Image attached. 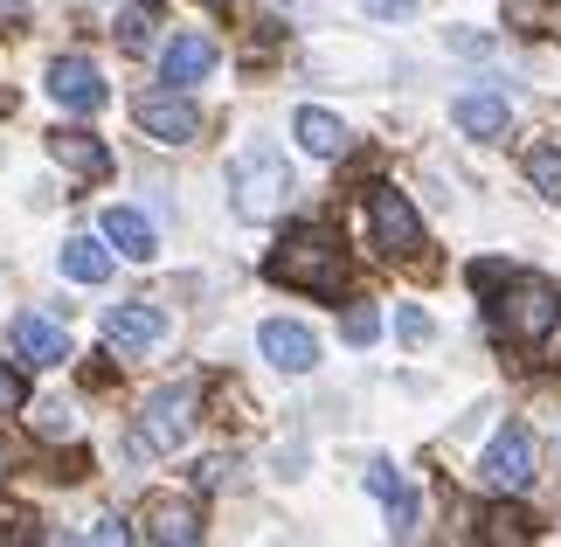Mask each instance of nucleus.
<instances>
[{"mask_svg":"<svg viewBox=\"0 0 561 547\" xmlns=\"http://www.w3.org/2000/svg\"><path fill=\"white\" fill-rule=\"evenodd\" d=\"M471 284L492 292L485 319L492 340L513 346V354H541V346L561 333V292L541 271H513V264H471Z\"/></svg>","mask_w":561,"mask_h":547,"instance_id":"obj_1","label":"nucleus"},{"mask_svg":"<svg viewBox=\"0 0 561 547\" xmlns=\"http://www.w3.org/2000/svg\"><path fill=\"white\" fill-rule=\"evenodd\" d=\"M264 277L285 284V292L340 298V292H347V277H354V264H347V243H340L327 223H298V229H285V243L264 257Z\"/></svg>","mask_w":561,"mask_h":547,"instance_id":"obj_2","label":"nucleus"},{"mask_svg":"<svg viewBox=\"0 0 561 547\" xmlns=\"http://www.w3.org/2000/svg\"><path fill=\"white\" fill-rule=\"evenodd\" d=\"M229 202H236V215H243V223H271V215L291 202V167H285V152H271V146L236 152V160H229Z\"/></svg>","mask_w":561,"mask_h":547,"instance_id":"obj_3","label":"nucleus"},{"mask_svg":"<svg viewBox=\"0 0 561 547\" xmlns=\"http://www.w3.org/2000/svg\"><path fill=\"white\" fill-rule=\"evenodd\" d=\"M194 409H202V388L194 381H174V388H160V396H146L139 423H133V451L139 457H174L194 430Z\"/></svg>","mask_w":561,"mask_h":547,"instance_id":"obj_4","label":"nucleus"},{"mask_svg":"<svg viewBox=\"0 0 561 547\" xmlns=\"http://www.w3.org/2000/svg\"><path fill=\"white\" fill-rule=\"evenodd\" d=\"M368 229H375V250L388 257V264H430L423 257V215L409 208V194L375 187L368 194Z\"/></svg>","mask_w":561,"mask_h":547,"instance_id":"obj_5","label":"nucleus"},{"mask_svg":"<svg viewBox=\"0 0 561 547\" xmlns=\"http://www.w3.org/2000/svg\"><path fill=\"white\" fill-rule=\"evenodd\" d=\"M133 118H139V133L146 139H160V146H187V139H202V112L187 104V91H146L139 104H133Z\"/></svg>","mask_w":561,"mask_h":547,"instance_id":"obj_6","label":"nucleus"},{"mask_svg":"<svg viewBox=\"0 0 561 547\" xmlns=\"http://www.w3.org/2000/svg\"><path fill=\"white\" fill-rule=\"evenodd\" d=\"M485 486L492 492H527L534 486V430L527 423H506L500 436H492V451H485Z\"/></svg>","mask_w":561,"mask_h":547,"instance_id":"obj_7","label":"nucleus"},{"mask_svg":"<svg viewBox=\"0 0 561 547\" xmlns=\"http://www.w3.org/2000/svg\"><path fill=\"white\" fill-rule=\"evenodd\" d=\"M104 340H112L118 354H153V346L167 340V312L146 305V298H125V305L104 312Z\"/></svg>","mask_w":561,"mask_h":547,"instance_id":"obj_8","label":"nucleus"},{"mask_svg":"<svg viewBox=\"0 0 561 547\" xmlns=\"http://www.w3.org/2000/svg\"><path fill=\"white\" fill-rule=\"evenodd\" d=\"M49 98L62 104V112L91 118V112H104V98H112V91H104V77H98L91 56H56L49 62Z\"/></svg>","mask_w":561,"mask_h":547,"instance_id":"obj_9","label":"nucleus"},{"mask_svg":"<svg viewBox=\"0 0 561 547\" xmlns=\"http://www.w3.org/2000/svg\"><path fill=\"white\" fill-rule=\"evenodd\" d=\"M256 346H264V361L277 375H312L319 367V340H312V326H298V319H264Z\"/></svg>","mask_w":561,"mask_h":547,"instance_id":"obj_10","label":"nucleus"},{"mask_svg":"<svg viewBox=\"0 0 561 547\" xmlns=\"http://www.w3.org/2000/svg\"><path fill=\"white\" fill-rule=\"evenodd\" d=\"M8 340H14L21 367H62V361H70V333H62L56 319H42V312H21L8 326Z\"/></svg>","mask_w":561,"mask_h":547,"instance_id":"obj_11","label":"nucleus"},{"mask_svg":"<svg viewBox=\"0 0 561 547\" xmlns=\"http://www.w3.org/2000/svg\"><path fill=\"white\" fill-rule=\"evenodd\" d=\"M139 540H160V547L202 540V506H194V499H153V506L139 513Z\"/></svg>","mask_w":561,"mask_h":547,"instance_id":"obj_12","label":"nucleus"},{"mask_svg":"<svg viewBox=\"0 0 561 547\" xmlns=\"http://www.w3.org/2000/svg\"><path fill=\"white\" fill-rule=\"evenodd\" d=\"M368 492L388 506V534H396V540H416V492H409V478L388 465V457H375V465H368Z\"/></svg>","mask_w":561,"mask_h":547,"instance_id":"obj_13","label":"nucleus"},{"mask_svg":"<svg viewBox=\"0 0 561 547\" xmlns=\"http://www.w3.org/2000/svg\"><path fill=\"white\" fill-rule=\"evenodd\" d=\"M49 152H56V167L77 173V181H104V173H112V152H104V139H91L83 125H56V133H49Z\"/></svg>","mask_w":561,"mask_h":547,"instance_id":"obj_14","label":"nucleus"},{"mask_svg":"<svg viewBox=\"0 0 561 547\" xmlns=\"http://www.w3.org/2000/svg\"><path fill=\"white\" fill-rule=\"evenodd\" d=\"M215 62H222V49H215V35H174L160 56V77L174 83V91H187V83H202Z\"/></svg>","mask_w":561,"mask_h":547,"instance_id":"obj_15","label":"nucleus"},{"mask_svg":"<svg viewBox=\"0 0 561 547\" xmlns=\"http://www.w3.org/2000/svg\"><path fill=\"white\" fill-rule=\"evenodd\" d=\"M450 118H458V133H471V139H506L513 104L500 91H465L458 104H450Z\"/></svg>","mask_w":561,"mask_h":547,"instance_id":"obj_16","label":"nucleus"},{"mask_svg":"<svg viewBox=\"0 0 561 547\" xmlns=\"http://www.w3.org/2000/svg\"><path fill=\"white\" fill-rule=\"evenodd\" d=\"M104 243H112L118 257H133V264H146V257L160 250V236H153V223H146L139 208H112L104 215Z\"/></svg>","mask_w":561,"mask_h":547,"instance_id":"obj_17","label":"nucleus"},{"mask_svg":"<svg viewBox=\"0 0 561 547\" xmlns=\"http://www.w3.org/2000/svg\"><path fill=\"white\" fill-rule=\"evenodd\" d=\"M291 133H298V146H306L312 160H340V152H347V125L333 112H319V104H306V112L291 118Z\"/></svg>","mask_w":561,"mask_h":547,"instance_id":"obj_18","label":"nucleus"},{"mask_svg":"<svg viewBox=\"0 0 561 547\" xmlns=\"http://www.w3.org/2000/svg\"><path fill=\"white\" fill-rule=\"evenodd\" d=\"M62 277L104 284V277H112V250H104L98 236H70V243H62Z\"/></svg>","mask_w":561,"mask_h":547,"instance_id":"obj_19","label":"nucleus"},{"mask_svg":"<svg viewBox=\"0 0 561 547\" xmlns=\"http://www.w3.org/2000/svg\"><path fill=\"white\" fill-rule=\"evenodd\" d=\"M153 35H160V8H125L118 14V49L146 56V49H153Z\"/></svg>","mask_w":561,"mask_h":547,"instance_id":"obj_20","label":"nucleus"},{"mask_svg":"<svg viewBox=\"0 0 561 547\" xmlns=\"http://www.w3.org/2000/svg\"><path fill=\"white\" fill-rule=\"evenodd\" d=\"M527 181H534V194L561 202V146H534L527 152Z\"/></svg>","mask_w":561,"mask_h":547,"instance_id":"obj_21","label":"nucleus"},{"mask_svg":"<svg viewBox=\"0 0 561 547\" xmlns=\"http://www.w3.org/2000/svg\"><path fill=\"white\" fill-rule=\"evenodd\" d=\"M534 534H541V527H534L520 506H492L485 513V540H534Z\"/></svg>","mask_w":561,"mask_h":547,"instance_id":"obj_22","label":"nucleus"},{"mask_svg":"<svg viewBox=\"0 0 561 547\" xmlns=\"http://www.w3.org/2000/svg\"><path fill=\"white\" fill-rule=\"evenodd\" d=\"M554 8H561V0H506V21H513L520 35H541Z\"/></svg>","mask_w":561,"mask_h":547,"instance_id":"obj_23","label":"nucleus"},{"mask_svg":"<svg viewBox=\"0 0 561 547\" xmlns=\"http://www.w3.org/2000/svg\"><path fill=\"white\" fill-rule=\"evenodd\" d=\"M340 333H347V346H375L381 340V312L375 305H354V312L340 319Z\"/></svg>","mask_w":561,"mask_h":547,"instance_id":"obj_24","label":"nucleus"},{"mask_svg":"<svg viewBox=\"0 0 561 547\" xmlns=\"http://www.w3.org/2000/svg\"><path fill=\"white\" fill-rule=\"evenodd\" d=\"M396 333H402V346H430V333H437V326H430L423 305H402V312H396Z\"/></svg>","mask_w":561,"mask_h":547,"instance_id":"obj_25","label":"nucleus"},{"mask_svg":"<svg viewBox=\"0 0 561 547\" xmlns=\"http://www.w3.org/2000/svg\"><path fill=\"white\" fill-rule=\"evenodd\" d=\"M35 430L42 436H70V409H62V402H42L35 409Z\"/></svg>","mask_w":561,"mask_h":547,"instance_id":"obj_26","label":"nucleus"},{"mask_svg":"<svg viewBox=\"0 0 561 547\" xmlns=\"http://www.w3.org/2000/svg\"><path fill=\"white\" fill-rule=\"evenodd\" d=\"M360 8H368L375 21H409V14H416V0H360Z\"/></svg>","mask_w":561,"mask_h":547,"instance_id":"obj_27","label":"nucleus"},{"mask_svg":"<svg viewBox=\"0 0 561 547\" xmlns=\"http://www.w3.org/2000/svg\"><path fill=\"white\" fill-rule=\"evenodd\" d=\"M28 8H35V0H0V35L21 29V21H28Z\"/></svg>","mask_w":561,"mask_h":547,"instance_id":"obj_28","label":"nucleus"},{"mask_svg":"<svg viewBox=\"0 0 561 547\" xmlns=\"http://www.w3.org/2000/svg\"><path fill=\"white\" fill-rule=\"evenodd\" d=\"M0 409H21V375L14 367H0Z\"/></svg>","mask_w":561,"mask_h":547,"instance_id":"obj_29","label":"nucleus"},{"mask_svg":"<svg viewBox=\"0 0 561 547\" xmlns=\"http://www.w3.org/2000/svg\"><path fill=\"white\" fill-rule=\"evenodd\" d=\"M91 540H133V527H125V520H98Z\"/></svg>","mask_w":561,"mask_h":547,"instance_id":"obj_30","label":"nucleus"},{"mask_svg":"<svg viewBox=\"0 0 561 547\" xmlns=\"http://www.w3.org/2000/svg\"><path fill=\"white\" fill-rule=\"evenodd\" d=\"M14 471V451H8V436H0V478H8Z\"/></svg>","mask_w":561,"mask_h":547,"instance_id":"obj_31","label":"nucleus"},{"mask_svg":"<svg viewBox=\"0 0 561 547\" xmlns=\"http://www.w3.org/2000/svg\"><path fill=\"white\" fill-rule=\"evenodd\" d=\"M202 8H229V0H202Z\"/></svg>","mask_w":561,"mask_h":547,"instance_id":"obj_32","label":"nucleus"}]
</instances>
